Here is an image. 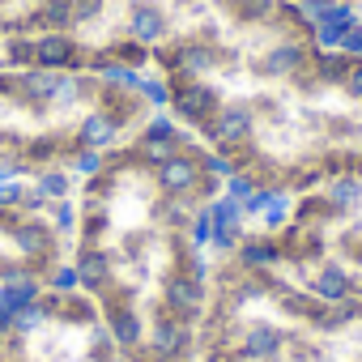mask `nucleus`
<instances>
[{
	"label": "nucleus",
	"instance_id": "nucleus-20",
	"mask_svg": "<svg viewBox=\"0 0 362 362\" xmlns=\"http://www.w3.org/2000/svg\"><path fill=\"white\" fill-rule=\"evenodd\" d=\"M13 320H18V311L0 307V337H9V332H13Z\"/></svg>",
	"mask_w": 362,
	"mask_h": 362
},
{
	"label": "nucleus",
	"instance_id": "nucleus-10",
	"mask_svg": "<svg viewBox=\"0 0 362 362\" xmlns=\"http://www.w3.org/2000/svg\"><path fill=\"white\" fill-rule=\"evenodd\" d=\"M39 294H43V281H39V277H30V273H13L5 286H0V307L22 311V307L39 303Z\"/></svg>",
	"mask_w": 362,
	"mask_h": 362
},
{
	"label": "nucleus",
	"instance_id": "nucleus-16",
	"mask_svg": "<svg viewBox=\"0 0 362 362\" xmlns=\"http://www.w3.org/2000/svg\"><path fill=\"white\" fill-rule=\"evenodd\" d=\"M47 286H52L56 294H64V298L81 294V277H77V264H56V269H52V277H47Z\"/></svg>",
	"mask_w": 362,
	"mask_h": 362
},
{
	"label": "nucleus",
	"instance_id": "nucleus-11",
	"mask_svg": "<svg viewBox=\"0 0 362 362\" xmlns=\"http://www.w3.org/2000/svg\"><path fill=\"white\" fill-rule=\"evenodd\" d=\"M209 214H214V235H218V230L243 235V209H239V201H230V197H214V201H209Z\"/></svg>",
	"mask_w": 362,
	"mask_h": 362
},
{
	"label": "nucleus",
	"instance_id": "nucleus-3",
	"mask_svg": "<svg viewBox=\"0 0 362 362\" xmlns=\"http://www.w3.org/2000/svg\"><path fill=\"white\" fill-rule=\"evenodd\" d=\"M149 349L158 358H188L192 354V320L158 315L153 328H149Z\"/></svg>",
	"mask_w": 362,
	"mask_h": 362
},
{
	"label": "nucleus",
	"instance_id": "nucleus-17",
	"mask_svg": "<svg viewBox=\"0 0 362 362\" xmlns=\"http://www.w3.org/2000/svg\"><path fill=\"white\" fill-rule=\"evenodd\" d=\"M43 311H39V303H30V307H22L18 311V320H13V337H35L39 328H43Z\"/></svg>",
	"mask_w": 362,
	"mask_h": 362
},
{
	"label": "nucleus",
	"instance_id": "nucleus-15",
	"mask_svg": "<svg viewBox=\"0 0 362 362\" xmlns=\"http://www.w3.org/2000/svg\"><path fill=\"white\" fill-rule=\"evenodd\" d=\"M77 222H81V209L64 197V201H52V230L56 235H69V230H77Z\"/></svg>",
	"mask_w": 362,
	"mask_h": 362
},
{
	"label": "nucleus",
	"instance_id": "nucleus-21",
	"mask_svg": "<svg viewBox=\"0 0 362 362\" xmlns=\"http://www.w3.org/2000/svg\"><path fill=\"white\" fill-rule=\"evenodd\" d=\"M107 362H136L132 354H119V358H107Z\"/></svg>",
	"mask_w": 362,
	"mask_h": 362
},
{
	"label": "nucleus",
	"instance_id": "nucleus-19",
	"mask_svg": "<svg viewBox=\"0 0 362 362\" xmlns=\"http://www.w3.org/2000/svg\"><path fill=\"white\" fill-rule=\"evenodd\" d=\"M64 320H77V324H90L94 320V303L90 298H64Z\"/></svg>",
	"mask_w": 362,
	"mask_h": 362
},
{
	"label": "nucleus",
	"instance_id": "nucleus-5",
	"mask_svg": "<svg viewBox=\"0 0 362 362\" xmlns=\"http://www.w3.org/2000/svg\"><path fill=\"white\" fill-rule=\"evenodd\" d=\"M281 349H286V337L273 324H252L239 337V358H247V362H277Z\"/></svg>",
	"mask_w": 362,
	"mask_h": 362
},
{
	"label": "nucleus",
	"instance_id": "nucleus-9",
	"mask_svg": "<svg viewBox=\"0 0 362 362\" xmlns=\"http://www.w3.org/2000/svg\"><path fill=\"white\" fill-rule=\"evenodd\" d=\"M52 239H56V230H47V226L35 222V218H26V222L13 226V243H18V252L30 256V260L47 256V252H52Z\"/></svg>",
	"mask_w": 362,
	"mask_h": 362
},
{
	"label": "nucleus",
	"instance_id": "nucleus-8",
	"mask_svg": "<svg viewBox=\"0 0 362 362\" xmlns=\"http://www.w3.org/2000/svg\"><path fill=\"white\" fill-rule=\"evenodd\" d=\"M307 290H311L315 303H341V298H354V281H349V273L337 269V264L320 269V273L307 281Z\"/></svg>",
	"mask_w": 362,
	"mask_h": 362
},
{
	"label": "nucleus",
	"instance_id": "nucleus-7",
	"mask_svg": "<svg viewBox=\"0 0 362 362\" xmlns=\"http://www.w3.org/2000/svg\"><path fill=\"white\" fill-rule=\"evenodd\" d=\"M358 201H362V179L358 175L341 170V175L324 179V205H328V214H349V209H358Z\"/></svg>",
	"mask_w": 362,
	"mask_h": 362
},
{
	"label": "nucleus",
	"instance_id": "nucleus-13",
	"mask_svg": "<svg viewBox=\"0 0 362 362\" xmlns=\"http://www.w3.org/2000/svg\"><path fill=\"white\" fill-rule=\"evenodd\" d=\"M188 247H214V214H209V201L192 214V222H188Z\"/></svg>",
	"mask_w": 362,
	"mask_h": 362
},
{
	"label": "nucleus",
	"instance_id": "nucleus-2",
	"mask_svg": "<svg viewBox=\"0 0 362 362\" xmlns=\"http://www.w3.org/2000/svg\"><path fill=\"white\" fill-rule=\"evenodd\" d=\"M205 298H209L205 281L188 277L184 269H170V273H166V281H162V303L170 307V315H179V320H197V315L205 311Z\"/></svg>",
	"mask_w": 362,
	"mask_h": 362
},
{
	"label": "nucleus",
	"instance_id": "nucleus-12",
	"mask_svg": "<svg viewBox=\"0 0 362 362\" xmlns=\"http://www.w3.org/2000/svg\"><path fill=\"white\" fill-rule=\"evenodd\" d=\"M35 188L47 197V201H64L73 192V179L64 166H47V170H35Z\"/></svg>",
	"mask_w": 362,
	"mask_h": 362
},
{
	"label": "nucleus",
	"instance_id": "nucleus-4",
	"mask_svg": "<svg viewBox=\"0 0 362 362\" xmlns=\"http://www.w3.org/2000/svg\"><path fill=\"white\" fill-rule=\"evenodd\" d=\"M77 277H81V290L90 294V298H98V294H107L111 290V281H115V273H111V256L103 252V247H94V243H86L81 252H77Z\"/></svg>",
	"mask_w": 362,
	"mask_h": 362
},
{
	"label": "nucleus",
	"instance_id": "nucleus-1",
	"mask_svg": "<svg viewBox=\"0 0 362 362\" xmlns=\"http://www.w3.org/2000/svg\"><path fill=\"white\" fill-rule=\"evenodd\" d=\"M103 298V311H107V332H111V341L128 354V349H141V341H145V320L136 315V307L128 303V294H98Z\"/></svg>",
	"mask_w": 362,
	"mask_h": 362
},
{
	"label": "nucleus",
	"instance_id": "nucleus-18",
	"mask_svg": "<svg viewBox=\"0 0 362 362\" xmlns=\"http://www.w3.org/2000/svg\"><path fill=\"white\" fill-rule=\"evenodd\" d=\"M26 197V179H0V209H18Z\"/></svg>",
	"mask_w": 362,
	"mask_h": 362
},
{
	"label": "nucleus",
	"instance_id": "nucleus-14",
	"mask_svg": "<svg viewBox=\"0 0 362 362\" xmlns=\"http://www.w3.org/2000/svg\"><path fill=\"white\" fill-rule=\"evenodd\" d=\"M264 226H269V235L273 230H281L286 222H290V192L286 188H273V197H269V205H264Z\"/></svg>",
	"mask_w": 362,
	"mask_h": 362
},
{
	"label": "nucleus",
	"instance_id": "nucleus-22",
	"mask_svg": "<svg viewBox=\"0 0 362 362\" xmlns=\"http://www.w3.org/2000/svg\"><path fill=\"white\" fill-rule=\"evenodd\" d=\"M0 362H9V358H5V345H0Z\"/></svg>",
	"mask_w": 362,
	"mask_h": 362
},
{
	"label": "nucleus",
	"instance_id": "nucleus-6",
	"mask_svg": "<svg viewBox=\"0 0 362 362\" xmlns=\"http://www.w3.org/2000/svg\"><path fill=\"white\" fill-rule=\"evenodd\" d=\"M286 252H281V243L273 239V235H256V239H239V247H235V260H239V269H247V273H260V269H273L277 260H281Z\"/></svg>",
	"mask_w": 362,
	"mask_h": 362
}]
</instances>
